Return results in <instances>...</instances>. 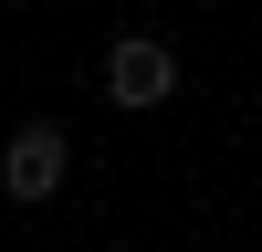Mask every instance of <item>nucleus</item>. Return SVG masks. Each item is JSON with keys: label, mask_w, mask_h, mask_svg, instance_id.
Segmentation results:
<instances>
[{"label": "nucleus", "mask_w": 262, "mask_h": 252, "mask_svg": "<svg viewBox=\"0 0 262 252\" xmlns=\"http://www.w3.org/2000/svg\"><path fill=\"white\" fill-rule=\"evenodd\" d=\"M63 158H74V137H63V126H21L11 158H0L11 200H53V189H63Z\"/></svg>", "instance_id": "obj_1"}, {"label": "nucleus", "mask_w": 262, "mask_h": 252, "mask_svg": "<svg viewBox=\"0 0 262 252\" xmlns=\"http://www.w3.org/2000/svg\"><path fill=\"white\" fill-rule=\"evenodd\" d=\"M168 84H179V63H168V42H116V53H105V95L116 105H168Z\"/></svg>", "instance_id": "obj_2"}]
</instances>
